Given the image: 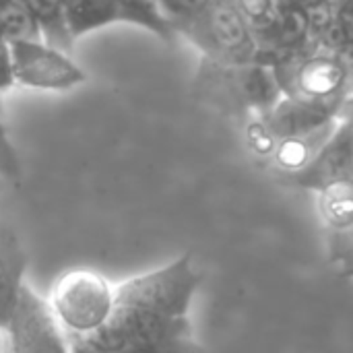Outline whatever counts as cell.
I'll use <instances>...</instances> for the list:
<instances>
[{
  "mask_svg": "<svg viewBox=\"0 0 353 353\" xmlns=\"http://www.w3.org/2000/svg\"><path fill=\"white\" fill-rule=\"evenodd\" d=\"M0 353H8V350H6V345H2V352Z\"/></svg>",
  "mask_w": 353,
  "mask_h": 353,
  "instance_id": "7402d4cb",
  "label": "cell"
},
{
  "mask_svg": "<svg viewBox=\"0 0 353 353\" xmlns=\"http://www.w3.org/2000/svg\"><path fill=\"white\" fill-rule=\"evenodd\" d=\"M8 353H68V339L48 302L23 283L4 331Z\"/></svg>",
  "mask_w": 353,
  "mask_h": 353,
  "instance_id": "52a82bcc",
  "label": "cell"
},
{
  "mask_svg": "<svg viewBox=\"0 0 353 353\" xmlns=\"http://www.w3.org/2000/svg\"><path fill=\"white\" fill-rule=\"evenodd\" d=\"M207 60L246 64L261 60L256 37L242 17L236 0H211L196 17L178 27Z\"/></svg>",
  "mask_w": 353,
  "mask_h": 353,
  "instance_id": "3957f363",
  "label": "cell"
},
{
  "mask_svg": "<svg viewBox=\"0 0 353 353\" xmlns=\"http://www.w3.org/2000/svg\"><path fill=\"white\" fill-rule=\"evenodd\" d=\"M66 21L72 39L110 23L139 25V17L126 0H66Z\"/></svg>",
  "mask_w": 353,
  "mask_h": 353,
  "instance_id": "8fae6325",
  "label": "cell"
},
{
  "mask_svg": "<svg viewBox=\"0 0 353 353\" xmlns=\"http://www.w3.org/2000/svg\"><path fill=\"white\" fill-rule=\"evenodd\" d=\"M209 2L211 0H159L161 10H163L165 19L172 23L174 31H178L180 25H184L186 21L196 17Z\"/></svg>",
  "mask_w": 353,
  "mask_h": 353,
  "instance_id": "e0dca14e",
  "label": "cell"
},
{
  "mask_svg": "<svg viewBox=\"0 0 353 353\" xmlns=\"http://www.w3.org/2000/svg\"><path fill=\"white\" fill-rule=\"evenodd\" d=\"M353 178V149L352 122L343 116L337 130L321 147V151L298 172L288 174L285 180L296 188H306L323 192L335 184H352Z\"/></svg>",
  "mask_w": 353,
  "mask_h": 353,
  "instance_id": "ba28073f",
  "label": "cell"
},
{
  "mask_svg": "<svg viewBox=\"0 0 353 353\" xmlns=\"http://www.w3.org/2000/svg\"><path fill=\"white\" fill-rule=\"evenodd\" d=\"M118 353H207V350L192 337V331H180L134 343Z\"/></svg>",
  "mask_w": 353,
  "mask_h": 353,
  "instance_id": "2e32d148",
  "label": "cell"
},
{
  "mask_svg": "<svg viewBox=\"0 0 353 353\" xmlns=\"http://www.w3.org/2000/svg\"><path fill=\"white\" fill-rule=\"evenodd\" d=\"M66 339H68V353H99V352H95L87 341H83L81 337L66 335Z\"/></svg>",
  "mask_w": 353,
  "mask_h": 353,
  "instance_id": "44dd1931",
  "label": "cell"
},
{
  "mask_svg": "<svg viewBox=\"0 0 353 353\" xmlns=\"http://www.w3.org/2000/svg\"><path fill=\"white\" fill-rule=\"evenodd\" d=\"M114 304V288L91 269H74L64 273L48 302L54 319L66 335L87 337L95 333L110 316Z\"/></svg>",
  "mask_w": 353,
  "mask_h": 353,
  "instance_id": "277c9868",
  "label": "cell"
},
{
  "mask_svg": "<svg viewBox=\"0 0 353 353\" xmlns=\"http://www.w3.org/2000/svg\"><path fill=\"white\" fill-rule=\"evenodd\" d=\"M14 85L41 91H68L87 81V72L66 52L41 39L8 41Z\"/></svg>",
  "mask_w": 353,
  "mask_h": 353,
  "instance_id": "8992f818",
  "label": "cell"
},
{
  "mask_svg": "<svg viewBox=\"0 0 353 353\" xmlns=\"http://www.w3.org/2000/svg\"><path fill=\"white\" fill-rule=\"evenodd\" d=\"M14 85L12 79V62H10V50L8 41L0 39V91H6Z\"/></svg>",
  "mask_w": 353,
  "mask_h": 353,
  "instance_id": "ffe728a7",
  "label": "cell"
},
{
  "mask_svg": "<svg viewBox=\"0 0 353 353\" xmlns=\"http://www.w3.org/2000/svg\"><path fill=\"white\" fill-rule=\"evenodd\" d=\"M0 35L6 41L41 39L39 29L23 0H0Z\"/></svg>",
  "mask_w": 353,
  "mask_h": 353,
  "instance_id": "9a60e30c",
  "label": "cell"
},
{
  "mask_svg": "<svg viewBox=\"0 0 353 353\" xmlns=\"http://www.w3.org/2000/svg\"><path fill=\"white\" fill-rule=\"evenodd\" d=\"M271 66L277 72L283 95L325 105L341 116L345 114L352 85L350 60L308 48L281 56Z\"/></svg>",
  "mask_w": 353,
  "mask_h": 353,
  "instance_id": "7a4b0ae2",
  "label": "cell"
},
{
  "mask_svg": "<svg viewBox=\"0 0 353 353\" xmlns=\"http://www.w3.org/2000/svg\"><path fill=\"white\" fill-rule=\"evenodd\" d=\"M19 176H21V163L0 120V178L19 180Z\"/></svg>",
  "mask_w": 353,
  "mask_h": 353,
  "instance_id": "d6986e66",
  "label": "cell"
},
{
  "mask_svg": "<svg viewBox=\"0 0 353 353\" xmlns=\"http://www.w3.org/2000/svg\"><path fill=\"white\" fill-rule=\"evenodd\" d=\"M246 139H248L250 147H252L259 155H263V157L271 155L273 149H275V141H273V137L269 134V130L265 128L261 116H250V122H248V126H246Z\"/></svg>",
  "mask_w": 353,
  "mask_h": 353,
  "instance_id": "ac0fdd59",
  "label": "cell"
},
{
  "mask_svg": "<svg viewBox=\"0 0 353 353\" xmlns=\"http://www.w3.org/2000/svg\"><path fill=\"white\" fill-rule=\"evenodd\" d=\"M196 83L225 105L238 108L250 116L265 114L283 95L275 68L263 60L221 64L205 58Z\"/></svg>",
  "mask_w": 353,
  "mask_h": 353,
  "instance_id": "5b68a950",
  "label": "cell"
},
{
  "mask_svg": "<svg viewBox=\"0 0 353 353\" xmlns=\"http://www.w3.org/2000/svg\"><path fill=\"white\" fill-rule=\"evenodd\" d=\"M27 267L25 250L10 228L0 225V331L4 333L14 312L23 275Z\"/></svg>",
  "mask_w": 353,
  "mask_h": 353,
  "instance_id": "30bf717a",
  "label": "cell"
},
{
  "mask_svg": "<svg viewBox=\"0 0 353 353\" xmlns=\"http://www.w3.org/2000/svg\"><path fill=\"white\" fill-rule=\"evenodd\" d=\"M352 184H335L319 192V211L327 234H347L353 225Z\"/></svg>",
  "mask_w": 353,
  "mask_h": 353,
  "instance_id": "5bb4252c",
  "label": "cell"
},
{
  "mask_svg": "<svg viewBox=\"0 0 353 353\" xmlns=\"http://www.w3.org/2000/svg\"><path fill=\"white\" fill-rule=\"evenodd\" d=\"M23 4L33 17L41 41L56 50L68 52L74 39L68 31L66 0H23Z\"/></svg>",
  "mask_w": 353,
  "mask_h": 353,
  "instance_id": "4fadbf2b",
  "label": "cell"
},
{
  "mask_svg": "<svg viewBox=\"0 0 353 353\" xmlns=\"http://www.w3.org/2000/svg\"><path fill=\"white\" fill-rule=\"evenodd\" d=\"M201 281L203 277L192 267L190 254L132 277L114 288L108 321L95 333L81 339L95 352L118 353L141 341L192 331L188 312Z\"/></svg>",
  "mask_w": 353,
  "mask_h": 353,
  "instance_id": "6da1fadb",
  "label": "cell"
},
{
  "mask_svg": "<svg viewBox=\"0 0 353 353\" xmlns=\"http://www.w3.org/2000/svg\"><path fill=\"white\" fill-rule=\"evenodd\" d=\"M341 118L339 120H333L312 132H306V134H300V137H292V139H283V141H277L275 143V149L271 153L275 165L288 176V174H294L298 170H302L319 151L321 147L331 139V134L337 130Z\"/></svg>",
  "mask_w": 353,
  "mask_h": 353,
  "instance_id": "7c38bea8",
  "label": "cell"
},
{
  "mask_svg": "<svg viewBox=\"0 0 353 353\" xmlns=\"http://www.w3.org/2000/svg\"><path fill=\"white\" fill-rule=\"evenodd\" d=\"M347 116V114H343ZM341 114L325 108V105H316L310 101H302L290 95H281L265 114H261V120L265 124V128L269 130V134L273 137V141H283V139H292V137H300L306 132H312L333 120L343 118Z\"/></svg>",
  "mask_w": 353,
  "mask_h": 353,
  "instance_id": "9c48e42d",
  "label": "cell"
},
{
  "mask_svg": "<svg viewBox=\"0 0 353 353\" xmlns=\"http://www.w3.org/2000/svg\"><path fill=\"white\" fill-rule=\"evenodd\" d=\"M0 39H4V37H2V35H0Z\"/></svg>",
  "mask_w": 353,
  "mask_h": 353,
  "instance_id": "603a6c76",
  "label": "cell"
}]
</instances>
